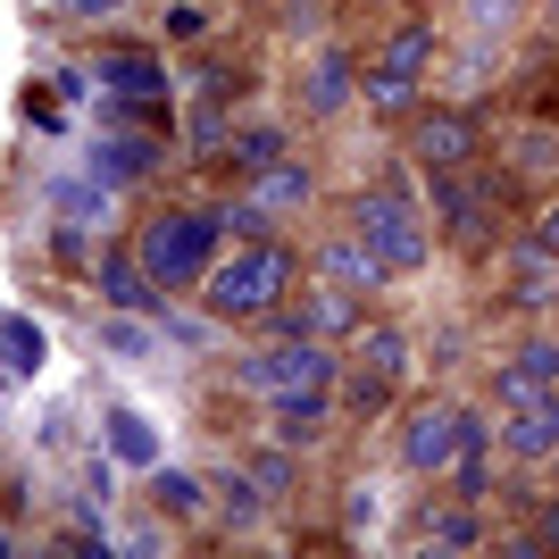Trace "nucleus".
Returning a JSON list of instances; mask_svg holds the SVG:
<instances>
[{
  "label": "nucleus",
  "mask_w": 559,
  "mask_h": 559,
  "mask_svg": "<svg viewBox=\"0 0 559 559\" xmlns=\"http://www.w3.org/2000/svg\"><path fill=\"white\" fill-rule=\"evenodd\" d=\"M334 350L318 343V334H276L267 350H251L242 359V393H259V401H276L284 418H318L326 409V393H334Z\"/></svg>",
  "instance_id": "1"
},
{
  "label": "nucleus",
  "mask_w": 559,
  "mask_h": 559,
  "mask_svg": "<svg viewBox=\"0 0 559 559\" xmlns=\"http://www.w3.org/2000/svg\"><path fill=\"white\" fill-rule=\"evenodd\" d=\"M217 217L210 210H167V217H151L142 226V276L159 284V293H176V284H201L210 276V259H217Z\"/></svg>",
  "instance_id": "2"
},
{
  "label": "nucleus",
  "mask_w": 559,
  "mask_h": 559,
  "mask_svg": "<svg viewBox=\"0 0 559 559\" xmlns=\"http://www.w3.org/2000/svg\"><path fill=\"white\" fill-rule=\"evenodd\" d=\"M293 284V251L284 242H251V251H234L226 267L201 276V301L217 318H259V309H276V293Z\"/></svg>",
  "instance_id": "3"
},
{
  "label": "nucleus",
  "mask_w": 559,
  "mask_h": 559,
  "mask_svg": "<svg viewBox=\"0 0 559 559\" xmlns=\"http://www.w3.org/2000/svg\"><path fill=\"white\" fill-rule=\"evenodd\" d=\"M359 242H368L393 276H409V267H426L435 259V234H426V217H418V201L401 185H376V192H359Z\"/></svg>",
  "instance_id": "4"
},
{
  "label": "nucleus",
  "mask_w": 559,
  "mask_h": 559,
  "mask_svg": "<svg viewBox=\"0 0 559 559\" xmlns=\"http://www.w3.org/2000/svg\"><path fill=\"white\" fill-rule=\"evenodd\" d=\"M543 393H559V343H526L518 359L492 368V401H501V409H526V401H543Z\"/></svg>",
  "instance_id": "5"
},
{
  "label": "nucleus",
  "mask_w": 559,
  "mask_h": 559,
  "mask_svg": "<svg viewBox=\"0 0 559 559\" xmlns=\"http://www.w3.org/2000/svg\"><path fill=\"white\" fill-rule=\"evenodd\" d=\"M467 409H418V418H409V435H401V460L409 467H451L460 460V443H467Z\"/></svg>",
  "instance_id": "6"
},
{
  "label": "nucleus",
  "mask_w": 559,
  "mask_h": 559,
  "mask_svg": "<svg viewBox=\"0 0 559 559\" xmlns=\"http://www.w3.org/2000/svg\"><path fill=\"white\" fill-rule=\"evenodd\" d=\"M409 151H418L435 176H443V167H467V159H476V117H460V109L418 117V126H409Z\"/></svg>",
  "instance_id": "7"
},
{
  "label": "nucleus",
  "mask_w": 559,
  "mask_h": 559,
  "mask_svg": "<svg viewBox=\"0 0 559 559\" xmlns=\"http://www.w3.org/2000/svg\"><path fill=\"white\" fill-rule=\"evenodd\" d=\"M309 201V167H259V185L242 210H226V226H259V217H293Z\"/></svg>",
  "instance_id": "8"
},
{
  "label": "nucleus",
  "mask_w": 559,
  "mask_h": 559,
  "mask_svg": "<svg viewBox=\"0 0 559 559\" xmlns=\"http://www.w3.org/2000/svg\"><path fill=\"white\" fill-rule=\"evenodd\" d=\"M359 326V309H350V293L343 284H326V293H309V301H293L276 318V334H318V343H334V334H350Z\"/></svg>",
  "instance_id": "9"
},
{
  "label": "nucleus",
  "mask_w": 559,
  "mask_h": 559,
  "mask_svg": "<svg viewBox=\"0 0 559 559\" xmlns=\"http://www.w3.org/2000/svg\"><path fill=\"white\" fill-rule=\"evenodd\" d=\"M318 276L343 284V293H376V284L393 276V267H384V259H376L359 234H343V242H326V251H318Z\"/></svg>",
  "instance_id": "10"
},
{
  "label": "nucleus",
  "mask_w": 559,
  "mask_h": 559,
  "mask_svg": "<svg viewBox=\"0 0 559 559\" xmlns=\"http://www.w3.org/2000/svg\"><path fill=\"white\" fill-rule=\"evenodd\" d=\"M501 443L518 451V460H543V451H559V393H543V401H526L510 418V435Z\"/></svg>",
  "instance_id": "11"
},
{
  "label": "nucleus",
  "mask_w": 559,
  "mask_h": 559,
  "mask_svg": "<svg viewBox=\"0 0 559 559\" xmlns=\"http://www.w3.org/2000/svg\"><path fill=\"white\" fill-rule=\"evenodd\" d=\"M100 75H109L126 100H167V68H159V59H142V50H109Z\"/></svg>",
  "instance_id": "12"
},
{
  "label": "nucleus",
  "mask_w": 559,
  "mask_h": 559,
  "mask_svg": "<svg viewBox=\"0 0 559 559\" xmlns=\"http://www.w3.org/2000/svg\"><path fill=\"white\" fill-rule=\"evenodd\" d=\"M376 68H384V75H409V84H418V75L435 68V25H426V17H409V25L393 34V43H384V59H376Z\"/></svg>",
  "instance_id": "13"
},
{
  "label": "nucleus",
  "mask_w": 559,
  "mask_h": 559,
  "mask_svg": "<svg viewBox=\"0 0 559 559\" xmlns=\"http://www.w3.org/2000/svg\"><path fill=\"white\" fill-rule=\"evenodd\" d=\"M100 426H109V451H117L126 467H159V435H151V426H142L134 409H109Z\"/></svg>",
  "instance_id": "14"
},
{
  "label": "nucleus",
  "mask_w": 559,
  "mask_h": 559,
  "mask_svg": "<svg viewBox=\"0 0 559 559\" xmlns=\"http://www.w3.org/2000/svg\"><path fill=\"white\" fill-rule=\"evenodd\" d=\"M435 201H443V217L460 234H485V201H476V185H467L460 167H443V185H435Z\"/></svg>",
  "instance_id": "15"
},
{
  "label": "nucleus",
  "mask_w": 559,
  "mask_h": 559,
  "mask_svg": "<svg viewBox=\"0 0 559 559\" xmlns=\"http://www.w3.org/2000/svg\"><path fill=\"white\" fill-rule=\"evenodd\" d=\"M0 350H9V368H43V326L34 318H0Z\"/></svg>",
  "instance_id": "16"
},
{
  "label": "nucleus",
  "mask_w": 559,
  "mask_h": 559,
  "mask_svg": "<svg viewBox=\"0 0 559 559\" xmlns=\"http://www.w3.org/2000/svg\"><path fill=\"white\" fill-rule=\"evenodd\" d=\"M343 93H350V68H343V50H326L318 75H309V100H318V109H343Z\"/></svg>",
  "instance_id": "17"
},
{
  "label": "nucleus",
  "mask_w": 559,
  "mask_h": 559,
  "mask_svg": "<svg viewBox=\"0 0 559 559\" xmlns=\"http://www.w3.org/2000/svg\"><path fill=\"white\" fill-rule=\"evenodd\" d=\"M368 100H376V109H409V100H418V84H409V75L368 68Z\"/></svg>",
  "instance_id": "18"
},
{
  "label": "nucleus",
  "mask_w": 559,
  "mask_h": 559,
  "mask_svg": "<svg viewBox=\"0 0 559 559\" xmlns=\"http://www.w3.org/2000/svg\"><path fill=\"white\" fill-rule=\"evenodd\" d=\"M435 543H443V551H476V510H451V518H435Z\"/></svg>",
  "instance_id": "19"
},
{
  "label": "nucleus",
  "mask_w": 559,
  "mask_h": 559,
  "mask_svg": "<svg viewBox=\"0 0 559 559\" xmlns=\"http://www.w3.org/2000/svg\"><path fill=\"white\" fill-rule=\"evenodd\" d=\"M59 210H68V217H100V210H109L100 176H93V185H59Z\"/></svg>",
  "instance_id": "20"
},
{
  "label": "nucleus",
  "mask_w": 559,
  "mask_h": 559,
  "mask_svg": "<svg viewBox=\"0 0 559 559\" xmlns=\"http://www.w3.org/2000/svg\"><path fill=\"white\" fill-rule=\"evenodd\" d=\"M142 167H151V151H142V142H126V151H100L93 176H142Z\"/></svg>",
  "instance_id": "21"
},
{
  "label": "nucleus",
  "mask_w": 559,
  "mask_h": 559,
  "mask_svg": "<svg viewBox=\"0 0 559 559\" xmlns=\"http://www.w3.org/2000/svg\"><path fill=\"white\" fill-rule=\"evenodd\" d=\"M159 501H167L176 518H192V510H201V485H192V476H167V467H159Z\"/></svg>",
  "instance_id": "22"
},
{
  "label": "nucleus",
  "mask_w": 559,
  "mask_h": 559,
  "mask_svg": "<svg viewBox=\"0 0 559 559\" xmlns=\"http://www.w3.org/2000/svg\"><path fill=\"white\" fill-rule=\"evenodd\" d=\"M276 151H284L276 126H251V134H242V159H251V167H276Z\"/></svg>",
  "instance_id": "23"
},
{
  "label": "nucleus",
  "mask_w": 559,
  "mask_h": 559,
  "mask_svg": "<svg viewBox=\"0 0 559 559\" xmlns=\"http://www.w3.org/2000/svg\"><path fill=\"white\" fill-rule=\"evenodd\" d=\"M368 359H376V376H401V334H376Z\"/></svg>",
  "instance_id": "24"
},
{
  "label": "nucleus",
  "mask_w": 559,
  "mask_h": 559,
  "mask_svg": "<svg viewBox=\"0 0 559 559\" xmlns=\"http://www.w3.org/2000/svg\"><path fill=\"white\" fill-rule=\"evenodd\" d=\"M510 9H518V0H467V17H476V25H501Z\"/></svg>",
  "instance_id": "25"
},
{
  "label": "nucleus",
  "mask_w": 559,
  "mask_h": 559,
  "mask_svg": "<svg viewBox=\"0 0 559 559\" xmlns=\"http://www.w3.org/2000/svg\"><path fill=\"white\" fill-rule=\"evenodd\" d=\"M535 526H543V535H535V543H526V551H551V543H559V501H551V510H543V518H535Z\"/></svg>",
  "instance_id": "26"
},
{
  "label": "nucleus",
  "mask_w": 559,
  "mask_h": 559,
  "mask_svg": "<svg viewBox=\"0 0 559 559\" xmlns=\"http://www.w3.org/2000/svg\"><path fill=\"white\" fill-rule=\"evenodd\" d=\"M535 251H559V201L543 210V226H535Z\"/></svg>",
  "instance_id": "27"
},
{
  "label": "nucleus",
  "mask_w": 559,
  "mask_h": 559,
  "mask_svg": "<svg viewBox=\"0 0 559 559\" xmlns=\"http://www.w3.org/2000/svg\"><path fill=\"white\" fill-rule=\"evenodd\" d=\"M543 9H551V17H559V0H543Z\"/></svg>",
  "instance_id": "28"
},
{
  "label": "nucleus",
  "mask_w": 559,
  "mask_h": 559,
  "mask_svg": "<svg viewBox=\"0 0 559 559\" xmlns=\"http://www.w3.org/2000/svg\"><path fill=\"white\" fill-rule=\"evenodd\" d=\"M0 551H9V535H0Z\"/></svg>",
  "instance_id": "29"
}]
</instances>
